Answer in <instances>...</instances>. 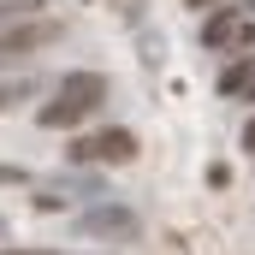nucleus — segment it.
I'll return each mask as SVG.
<instances>
[{"mask_svg":"<svg viewBox=\"0 0 255 255\" xmlns=\"http://www.w3.org/2000/svg\"><path fill=\"white\" fill-rule=\"evenodd\" d=\"M130 154H136V136L130 130H89V136H71L65 142V160L71 166H125Z\"/></svg>","mask_w":255,"mask_h":255,"instance_id":"nucleus-2","label":"nucleus"},{"mask_svg":"<svg viewBox=\"0 0 255 255\" xmlns=\"http://www.w3.org/2000/svg\"><path fill=\"white\" fill-rule=\"evenodd\" d=\"M190 6L196 12H214V6H226V0H190Z\"/></svg>","mask_w":255,"mask_h":255,"instance_id":"nucleus-9","label":"nucleus"},{"mask_svg":"<svg viewBox=\"0 0 255 255\" xmlns=\"http://www.w3.org/2000/svg\"><path fill=\"white\" fill-rule=\"evenodd\" d=\"M12 184H30V172L24 166H0V190H12Z\"/></svg>","mask_w":255,"mask_h":255,"instance_id":"nucleus-8","label":"nucleus"},{"mask_svg":"<svg viewBox=\"0 0 255 255\" xmlns=\"http://www.w3.org/2000/svg\"><path fill=\"white\" fill-rule=\"evenodd\" d=\"M107 184L95 172H60V178H42L36 184V208H71V202H101Z\"/></svg>","mask_w":255,"mask_h":255,"instance_id":"nucleus-5","label":"nucleus"},{"mask_svg":"<svg viewBox=\"0 0 255 255\" xmlns=\"http://www.w3.org/2000/svg\"><path fill=\"white\" fill-rule=\"evenodd\" d=\"M0 255H54V250H0Z\"/></svg>","mask_w":255,"mask_h":255,"instance_id":"nucleus-10","label":"nucleus"},{"mask_svg":"<svg viewBox=\"0 0 255 255\" xmlns=\"http://www.w3.org/2000/svg\"><path fill=\"white\" fill-rule=\"evenodd\" d=\"M60 36H65V24H60V18H30V24H12V30H0V65L30 60V54L54 48Z\"/></svg>","mask_w":255,"mask_h":255,"instance_id":"nucleus-3","label":"nucleus"},{"mask_svg":"<svg viewBox=\"0 0 255 255\" xmlns=\"http://www.w3.org/2000/svg\"><path fill=\"white\" fill-rule=\"evenodd\" d=\"M250 12H255V0H250Z\"/></svg>","mask_w":255,"mask_h":255,"instance_id":"nucleus-11","label":"nucleus"},{"mask_svg":"<svg viewBox=\"0 0 255 255\" xmlns=\"http://www.w3.org/2000/svg\"><path fill=\"white\" fill-rule=\"evenodd\" d=\"M71 232H77V238H119V244H130V238L142 232V220H136L130 208H119V202H107V196H101L95 208H83V214H77V226H71Z\"/></svg>","mask_w":255,"mask_h":255,"instance_id":"nucleus-4","label":"nucleus"},{"mask_svg":"<svg viewBox=\"0 0 255 255\" xmlns=\"http://www.w3.org/2000/svg\"><path fill=\"white\" fill-rule=\"evenodd\" d=\"M101 101H107V77H101V71H65L60 89H54V101L36 113V125H48V130L77 125V119H89Z\"/></svg>","mask_w":255,"mask_h":255,"instance_id":"nucleus-1","label":"nucleus"},{"mask_svg":"<svg viewBox=\"0 0 255 255\" xmlns=\"http://www.w3.org/2000/svg\"><path fill=\"white\" fill-rule=\"evenodd\" d=\"M36 89H42L36 77H6V83H0V113H12L18 101H36Z\"/></svg>","mask_w":255,"mask_h":255,"instance_id":"nucleus-6","label":"nucleus"},{"mask_svg":"<svg viewBox=\"0 0 255 255\" xmlns=\"http://www.w3.org/2000/svg\"><path fill=\"white\" fill-rule=\"evenodd\" d=\"M30 18H42V0H0V30L30 24Z\"/></svg>","mask_w":255,"mask_h":255,"instance_id":"nucleus-7","label":"nucleus"}]
</instances>
